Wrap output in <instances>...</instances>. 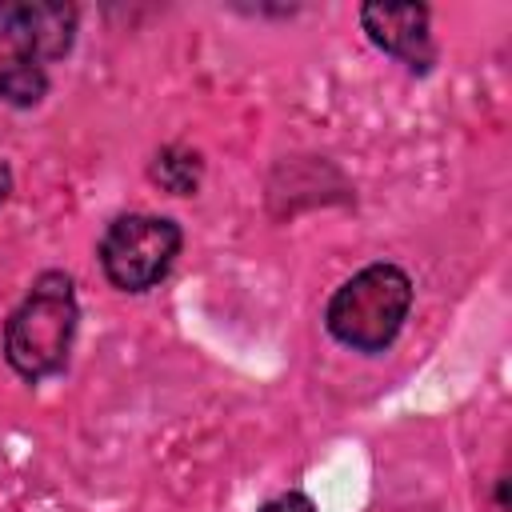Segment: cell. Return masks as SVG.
I'll return each instance as SVG.
<instances>
[{
    "label": "cell",
    "mask_w": 512,
    "mask_h": 512,
    "mask_svg": "<svg viewBox=\"0 0 512 512\" xmlns=\"http://www.w3.org/2000/svg\"><path fill=\"white\" fill-rule=\"evenodd\" d=\"M72 336H76L72 280L60 272H48L32 284L28 300L12 312L4 328V356L20 376L44 380L64 368Z\"/></svg>",
    "instance_id": "6da1fadb"
},
{
    "label": "cell",
    "mask_w": 512,
    "mask_h": 512,
    "mask_svg": "<svg viewBox=\"0 0 512 512\" xmlns=\"http://www.w3.org/2000/svg\"><path fill=\"white\" fill-rule=\"evenodd\" d=\"M412 308V280L396 264H368L328 300V332L356 348L380 352L396 340L404 316Z\"/></svg>",
    "instance_id": "7a4b0ae2"
},
{
    "label": "cell",
    "mask_w": 512,
    "mask_h": 512,
    "mask_svg": "<svg viewBox=\"0 0 512 512\" xmlns=\"http://www.w3.org/2000/svg\"><path fill=\"white\" fill-rule=\"evenodd\" d=\"M180 252V228L164 216H120L100 244L104 276L124 292L160 284Z\"/></svg>",
    "instance_id": "3957f363"
},
{
    "label": "cell",
    "mask_w": 512,
    "mask_h": 512,
    "mask_svg": "<svg viewBox=\"0 0 512 512\" xmlns=\"http://www.w3.org/2000/svg\"><path fill=\"white\" fill-rule=\"evenodd\" d=\"M76 32V8L52 4V0H12L0 4V36L16 48V56L28 60H56L72 48Z\"/></svg>",
    "instance_id": "277c9868"
},
{
    "label": "cell",
    "mask_w": 512,
    "mask_h": 512,
    "mask_svg": "<svg viewBox=\"0 0 512 512\" xmlns=\"http://www.w3.org/2000/svg\"><path fill=\"white\" fill-rule=\"evenodd\" d=\"M360 24L368 40L412 68H424L432 48H428V8L424 4H364Z\"/></svg>",
    "instance_id": "5b68a950"
},
{
    "label": "cell",
    "mask_w": 512,
    "mask_h": 512,
    "mask_svg": "<svg viewBox=\"0 0 512 512\" xmlns=\"http://www.w3.org/2000/svg\"><path fill=\"white\" fill-rule=\"evenodd\" d=\"M44 92H48V76H44V68H40L36 60H28V56H8V60L0 64V96H4L8 104L28 108V104H36Z\"/></svg>",
    "instance_id": "8992f818"
},
{
    "label": "cell",
    "mask_w": 512,
    "mask_h": 512,
    "mask_svg": "<svg viewBox=\"0 0 512 512\" xmlns=\"http://www.w3.org/2000/svg\"><path fill=\"white\" fill-rule=\"evenodd\" d=\"M152 176H156L168 192L188 196V192H196V184H200V156L188 152V148H164V152L156 156V164H152Z\"/></svg>",
    "instance_id": "52a82bcc"
},
{
    "label": "cell",
    "mask_w": 512,
    "mask_h": 512,
    "mask_svg": "<svg viewBox=\"0 0 512 512\" xmlns=\"http://www.w3.org/2000/svg\"><path fill=\"white\" fill-rule=\"evenodd\" d=\"M260 512H316V508H312V500L304 492H284V496L268 500Z\"/></svg>",
    "instance_id": "ba28073f"
},
{
    "label": "cell",
    "mask_w": 512,
    "mask_h": 512,
    "mask_svg": "<svg viewBox=\"0 0 512 512\" xmlns=\"http://www.w3.org/2000/svg\"><path fill=\"white\" fill-rule=\"evenodd\" d=\"M8 196V168H4V160H0V200Z\"/></svg>",
    "instance_id": "9c48e42d"
}]
</instances>
